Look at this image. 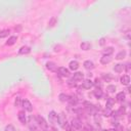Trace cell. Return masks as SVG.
<instances>
[{
    "label": "cell",
    "mask_w": 131,
    "mask_h": 131,
    "mask_svg": "<svg viewBox=\"0 0 131 131\" xmlns=\"http://www.w3.org/2000/svg\"><path fill=\"white\" fill-rule=\"evenodd\" d=\"M31 52V48L29 46H23L19 48L18 50V54H21V55H25V54H29Z\"/></svg>",
    "instance_id": "obj_12"
},
{
    "label": "cell",
    "mask_w": 131,
    "mask_h": 131,
    "mask_svg": "<svg viewBox=\"0 0 131 131\" xmlns=\"http://www.w3.org/2000/svg\"><path fill=\"white\" fill-rule=\"evenodd\" d=\"M126 55H127V52L125 51V50H121V51H119L118 53H117V55H116V59H118V60H121V59H124L125 57H126Z\"/></svg>",
    "instance_id": "obj_20"
},
{
    "label": "cell",
    "mask_w": 131,
    "mask_h": 131,
    "mask_svg": "<svg viewBox=\"0 0 131 131\" xmlns=\"http://www.w3.org/2000/svg\"><path fill=\"white\" fill-rule=\"evenodd\" d=\"M71 126L73 129H76V130H79L83 127V123L82 121L79 119V118H75L72 120V123H71Z\"/></svg>",
    "instance_id": "obj_3"
},
{
    "label": "cell",
    "mask_w": 131,
    "mask_h": 131,
    "mask_svg": "<svg viewBox=\"0 0 131 131\" xmlns=\"http://www.w3.org/2000/svg\"><path fill=\"white\" fill-rule=\"evenodd\" d=\"M67 84H68V86L69 87H71V88H74V87H76V81H74L73 79H70V80H68L67 81Z\"/></svg>",
    "instance_id": "obj_31"
},
{
    "label": "cell",
    "mask_w": 131,
    "mask_h": 131,
    "mask_svg": "<svg viewBox=\"0 0 131 131\" xmlns=\"http://www.w3.org/2000/svg\"><path fill=\"white\" fill-rule=\"evenodd\" d=\"M106 131H116V129H115V128H111V129H108V130H106Z\"/></svg>",
    "instance_id": "obj_35"
},
{
    "label": "cell",
    "mask_w": 131,
    "mask_h": 131,
    "mask_svg": "<svg viewBox=\"0 0 131 131\" xmlns=\"http://www.w3.org/2000/svg\"><path fill=\"white\" fill-rule=\"evenodd\" d=\"M98 43H99V45H100V46H103V45L105 44V38H100Z\"/></svg>",
    "instance_id": "obj_34"
},
{
    "label": "cell",
    "mask_w": 131,
    "mask_h": 131,
    "mask_svg": "<svg viewBox=\"0 0 131 131\" xmlns=\"http://www.w3.org/2000/svg\"><path fill=\"white\" fill-rule=\"evenodd\" d=\"M56 24H57V18H56L55 16H52V17L49 19V23H48V27H49V28H52V27H54Z\"/></svg>",
    "instance_id": "obj_26"
},
{
    "label": "cell",
    "mask_w": 131,
    "mask_h": 131,
    "mask_svg": "<svg viewBox=\"0 0 131 131\" xmlns=\"http://www.w3.org/2000/svg\"><path fill=\"white\" fill-rule=\"evenodd\" d=\"M112 110L111 108H105V110H103L102 111V115L104 116V117H110V116H112Z\"/></svg>",
    "instance_id": "obj_32"
},
{
    "label": "cell",
    "mask_w": 131,
    "mask_h": 131,
    "mask_svg": "<svg viewBox=\"0 0 131 131\" xmlns=\"http://www.w3.org/2000/svg\"><path fill=\"white\" fill-rule=\"evenodd\" d=\"M83 67L86 69V70H88V71H91V70H93L94 68H95V66H94V62L92 61V60H85L84 62H83Z\"/></svg>",
    "instance_id": "obj_8"
},
{
    "label": "cell",
    "mask_w": 131,
    "mask_h": 131,
    "mask_svg": "<svg viewBox=\"0 0 131 131\" xmlns=\"http://www.w3.org/2000/svg\"><path fill=\"white\" fill-rule=\"evenodd\" d=\"M80 47H81L82 50L87 51V50H89V49L91 48V43L88 42V41H84V42H82V43L80 44Z\"/></svg>",
    "instance_id": "obj_13"
},
{
    "label": "cell",
    "mask_w": 131,
    "mask_h": 131,
    "mask_svg": "<svg viewBox=\"0 0 131 131\" xmlns=\"http://www.w3.org/2000/svg\"><path fill=\"white\" fill-rule=\"evenodd\" d=\"M93 87V82L90 80V79H86V80H83V83H82V88L84 89H90Z\"/></svg>",
    "instance_id": "obj_10"
},
{
    "label": "cell",
    "mask_w": 131,
    "mask_h": 131,
    "mask_svg": "<svg viewBox=\"0 0 131 131\" xmlns=\"http://www.w3.org/2000/svg\"><path fill=\"white\" fill-rule=\"evenodd\" d=\"M121 83H122L123 85H125V86H128L129 83H130V78H129V76H128V75H123V76L121 77Z\"/></svg>",
    "instance_id": "obj_21"
},
{
    "label": "cell",
    "mask_w": 131,
    "mask_h": 131,
    "mask_svg": "<svg viewBox=\"0 0 131 131\" xmlns=\"http://www.w3.org/2000/svg\"><path fill=\"white\" fill-rule=\"evenodd\" d=\"M17 118H18V120H19V122L21 124H26L27 123V117H26L25 111H19L17 113Z\"/></svg>",
    "instance_id": "obj_11"
},
{
    "label": "cell",
    "mask_w": 131,
    "mask_h": 131,
    "mask_svg": "<svg viewBox=\"0 0 131 131\" xmlns=\"http://www.w3.org/2000/svg\"><path fill=\"white\" fill-rule=\"evenodd\" d=\"M93 85H94L96 88L101 89V87H102V82H101V80H100V79L96 78V79H95V81L93 82Z\"/></svg>",
    "instance_id": "obj_27"
},
{
    "label": "cell",
    "mask_w": 131,
    "mask_h": 131,
    "mask_svg": "<svg viewBox=\"0 0 131 131\" xmlns=\"http://www.w3.org/2000/svg\"><path fill=\"white\" fill-rule=\"evenodd\" d=\"M35 120H36L38 126H39L42 130H47V129H48V124H47V122L45 121V119H44L42 116H36V117H35Z\"/></svg>",
    "instance_id": "obj_1"
},
{
    "label": "cell",
    "mask_w": 131,
    "mask_h": 131,
    "mask_svg": "<svg viewBox=\"0 0 131 131\" xmlns=\"http://www.w3.org/2000/svg\"><path fill=\"white\" fill-rule=\"evenodd\" d=\"M9 33H10V31H9L8 29H5V30L0 31V38H5V37H7V36L9 35Z\"/></svg>",
    "instance_id": "obj_28"
},
{
    "label": "cell",
    "mask_w": 131,
    "mask_h": 131,
    "mask_svg": "<svg viewBox=\"0 0 131 131\" xmlns=\"http://www.w3.org/2000/svg\"><path fill=\"white\" fill-rule=\"evenodd\" d=\"M48 119H49V123H50L52 126L58 124V115H57L56 112L50 111L49 114H48Z\"/></svg>",
    "instance_id": "obj_2"
},
{
    "label": "cell",
    "mask_w": 131,
    "mask_h": 131,
    "mask_svg": "<svg viewBox=\"0 0 131 131\" xmlns=\"http://www.w3.org/2000/svg\"><path fill=\"white\" fill-rule=\"evenodd\" d=\"M112 61V57L110 55H102V57L100 58V63L101 64H107Z\"/></svg>",
    "instance_id": "obj_14"
},
{
    "label": "cell",
    "mask_w": 131,
    "mask_h": 131,
    "mask_svg": "<svg viewBox=\"0 0 131 131\" xmlns=\"http://www.w3.org/2000/svg\"><path fill=\"white\" fill-rule=\"evenodd\" d=\"M4 131H17V130L15 129V127H14L13 125H11V124H9V125H7V126L5 127V129H4Z\"/></svg>",
    "instance_id": "obj_33"
},
{
    "label": "cell",
    "mask_w": 131,
    "mask_h": 131,
    "mask_svg": "<svg viewBox=\"0 0 131 131\" xmlns=\"http://www.w3.org/2000/svg\"><path fill=\"white\" fill-rule=\"evenodd\" d=\"M101 78L105 81V82H110V81H112L113 80V75L111 74V73H102L101 74Z\"/></svg>",
    "instance_id": "obj_19"
},
{
    "label": "cell",
    "mask_w": 131,
    "mask_h": 131,
    "mask_svg": "<svg viewBox=\"0 0 131 131\" xmlns=\"http://www.w3.org/2000/svg\"><path fill=\"white\" fill-rule=\"evenodd\" d=\"M21 106L24 107V111H27V112H30V113L33 111V105L30 102V100H28V99H23Z\"/></svg>",
    "instance_id": "obj_5"
},
{
    "label": "cell",
    "mask_w": 131,
    "mask_h": 131,
    "mask_svg": "<svg viewBox=\"0 0 131 131\" xmlns=\"http://www.w3.org/2000/svg\"><path fill=\"white\" fill-rule=\"evenodd\" d=\"M102 53H103V55H112L113 53H114V47H112V46H110V47H105L103 50H102Z\"/></svg>",
    "instance_id": "obj_24"
},
{
    "label": "cell",
    "mask_w": 131,
    "mask_h": 131,
    "mask_svg": "<svg viewBox=\"0 0 131 131\" xmlns=\"http://www.w3.org/2000/svg\"><path fill=\"white\" fill-rule=\"evenodd\" d=\"M93 95L95 96V98H97V99H101V98H102V96H103V92H102V90H101V89L96 88V89L93 91Z\"/></svg>",
    "instance_id": "obj_16"
},
{
    "label": "cell",
    "mask_w": 131,
    "mask_h": 131,
    "mask_svg": "<svg viewBox=\"0 0 131 131\" xmlns=\"http://www.w3.org/2000/svg\"><path fill=\"white\" fill-rule=\"evenodd\" d=\"M69 68H70V70H72V71H77L78 68H79V62H78L77 60H72V61H70Z\"/></svg>",
    "instance_id": "obj_15"
},
{
    "label": "cell",
    "mask_w": 131,
    "mask_h": 131,
    "mask_svg": "<svg viewBox=\"0 0 131 131\" xmlns=\"http://www.w3.org/2000/svg\"><path fill=\"white\" fill-rule=\"evenodd\" d=\"M114 103H115V100H114L112 97H107V98H106V102H105L106 108H112V106L114 105Z\"/></svg>",
    "instance_id": "obj_25"
},
{
    "label": "cell",
    "mask_w": 131,
    "mask_h": 131,
    "mask_svg": "<svg viewBox=\"0 0 131 131\" xmlns=\"http://www.w3.org/2000/svg\"><path fill=\"white\" fill-rule=\"evenodd\" d=\"M124 100H125V93H124L123 91L117 93V95H116V101H118V102H123Z\"/></svg>",
    "instance_id": "obj_23"
},
{
    "label": "cell",
    "mask_w": 131,
    "mask_h": 131,
    "mask_svg": "<svg viewBox=\"0 0 131 131\" xmlns=\"http://www.w3.org/2000/svg\"><path fill=\"white\" fill-rule=\"evenodd\" d=\"M124 64L123 63H116L115 66H114V71L116 72V73H122L123 71H124Z\"/></svg>",
    "instance_id": "obj_18"
},
{
    "label": "cell",
    "mask_w": 131,
    "mask_h": 131,
    "mask_svg": "<svg viewBox=\"0 0 131 131\" xmlns=\"http://www.w3.org/2000/svg\"><path fill=\"white\" fill-rule=\"evenodd\" d=\"M74 81H76V82H79V81H82L83 79H84V74L82 73V72H76V73H74V75H73V78H72Z\"/></svg>",
    "instance_id": "obj_9"
},
{
    "label": "cell",
    "mask_w": 131,
    "mask_h": 131,
    "mask_svg": "<svg viewBox=\"0 0 131 131\" xmlns=\"http://www.w3.org/2000/svg\"><path fill=\"white\" fill-rule=\"evenodd\" d=\"M16 40H17V37H16V36H10V37L8 38V40L6 41L5 44H6L7 46H12L13 44H15Z\"/></svg>",
    "instance_id": "obj_17"
},
{
    "label": "cell",
    "mask_w": 131,
    "mask_h": 131,
    "mask_svg": "<svg viewBox=\"0 0 131 131\" xmlns=\"http://www.w3.org/2000/svg\"><path fill=\"white\" fill-rule=\"evenodd\" d=\"M116 89H117L116 85H107V86H106V91H107L108 93H114V92L116 91Z\"/></svg>",
    "instance_id": "obj_29"
},
{
    "label": "cell",
    "mask_w": 131,
    "mask_h": 131,
    "mask_svg": "<svg viewBox=\"0 0 131 131\" xmlns=\"http://www.w3.org/2000/svg\"><path fill=\"white\" fill-rule=\"evenodd\" d=\"M70 97H71V95H69V94H66V93H60V94L58 95V99H59L61 102H66V101H69Z\"/></svg>",
    "instance_id": "obj_22"
},
{
    "label": "cell",
    "mask_w": 131,
    "mask_h": 131,
    "mask_svg": "<svg viewBox=\"0 0 131 131\" xmlns=\"http://www.w3.org/2000/svg\"><path fill=\"white\" fill-rule=\"evenodd\" d=\"M21 104H23V99H21L20 97H16L15 100H14V105H15L16 107H20Z\"/></svg>",
    "instance_id": "obj_30"
},
{
    "label": "cell",
    "mask_w": 131,
    "mask_h": 131,
    "mask_svg": "<svg viewBox=\"0 0 131 131\" xmlns=\"http://www.w3.org/2000/svg\"><path fill=\"white\" fill-rule=\"evenodd\" d=\"M46 68H47V70H49L50 72H57V64L55 63V62H53V61H48V62H46Z\"/></svg>",
    "instance_id": "obj_7"
},
{
    "label": "cell",
    "mask_w": 131,
    "mask_h": 131,
    "mask_svg": "<svg viewBox=\"0 0 131 131\" xmlns=\"http://www.w3.org/2000/svg\"><path fill=\"white\" fill-rule=\"evenodd\" d=\"M58 125L61 127V128H66V126L68 125V121H67V117L63 113H60L58 115Z\"/></svg>",
    "instance_id": "obj_4"
},
{
    "label": "cell",
    "mask_w": 131,
    "mask_h": 131,
    "mask_svg": "<svg viewBox=\"0 0 131 131\" xmlns=\"http://www.w3.org/2000/svg\"><path fill=\"white\" fill-rule=\"evenodd\" d=\"M57 73L61 77H69L70 76V71L67 68H64V67H59L57 69Z\"/></svg>",
    "instance_id": "obj_6"
},
{
    "label": "cell",
    "mask_w": 131,
    "mask_h": 131,
    "mask_svg": "<svg viewBox=\"0 0 131 131\" xmlns=\"http://www.w3.org/2000/svg\"><path fill=\"white\" fill-rule=\"evenodd\" d=\"M100 131H106V130H100Z\"/></svg>",
    "instance_id": "obj_36"
}]
</instances>
